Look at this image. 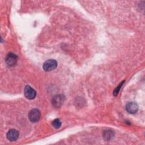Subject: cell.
<instances>
[{
    "mask_svg": "<svg viewBox=\"0 0 145 145\" xmlns=\"http://www.w3.org/2000/svg\"><path fill=\"white\" fill-rule=\"evenodd\" d=\"M41 114L39 109L34 108L30 110L28 113V118L32 122L35 123L39 121L40 118Z\"/></svg>",
    "mask_w": 145,
    "mask_h": 145,
    "instance_id": "obj_1",
    "label": "cell"
},
{
    "mask_svg": "<svg viewBox=\"0 0 145 145\" xmlns=\"http://www.w3.org/2000/svg\"><path fill=\"white\" fill-rule=\"evenodd\" d=\"M65 97L63 95H57L52 100V104L55 108H59L64 103Z\"/></svg>",
    "mask_w": 145,
    "mask_h": 145,
    "instance_id": "obj_2",
    "label": "cell"
},
{
    "mask_svg": "<svg viewBox=\"0 0 145 145\" xmlns=\"http://www.w3.org/2000/svg\"><path fill=\"white\" fill-rule=\"evenodd\" d=\"M57 66V62L54 59H48L43 64V69L45 71H50L55 69Z\"/></svg>",
    "mask_w": 145,
    "mask_h": 145,
    "instance_id": "obj_3",
    "label": "cell"
},
{
    "mask_svg": "<svg viewBox=\"0 0 145 145\" xmlns=\"http://www.w3.org/2000/svg\"><path fill=\"white\" fill-rule=\"evenodd\" d=\"M24 93L25 97L29 100L35 99L36 96V92L35 90L29 86H26L25 87L24 89Z\"/></svg>",
    "mask_w": 145,
    "mask_h": 145,
    "instance_id": "obj_4",
    "label": "cell"
},
{
    "mask_svg": "<svg viewBox=\"0 0 145 145\" xmlns=\"http://www.w3.org/2000/svg\"><path fill=\"white\" fill-rule=\"evenodd\" d=\"M17 59L18 57L16 54L12 53H10L7 55L5 59V61L8 66L12 67L16 64Z\"/></svg>",
    "mask_w": 145,
    "mask_h": 145,
    "instance_id": "obj_5",
    "label": "cell"
},
{
    "mask_svg": "<svg viewBox=\"0 0 145 145\" xmlns=\"http://www.w3.org/2000/svg\"><path fill=\"white\" fill-rule=\"evenodd\" d=\"M19 131L14 129L9 130L6 134L7 139L11 142H14L16 140L19 138Z\"/></svg>",
    "mask_w": 145,
    "mask_h": 145,
    "instance_id": "obj_6",
    "label": "cell"
},
{
    "mask_svg": "<svg viewBox=\"0 0 145 145\" xmlns=\"http://www.w3.org/2000/svg\"><path fill=\"white\" fill-rule=\"evenodd\" d=\"M127 112L130 114H134L137 112L138 110V105L134 102L128 103L126 106Z\"/></svg>",
    "mask_w": 145,
    "mask_h": 145,
    "instance_id": "obj_7",
    "label": "cell"
},
{
    "mask_svg": "<svg viewBox=\"0 0 145 145\" xmlns=\"http://www.w3.org/2000/svg\"><path fill=\"white\" fill-rule=\"evenodd\" d=\"M113 136V133L112 131L110 130H106L105 131L104 133V138L106 140H110Z\"/></svg>",
    "mask_w": 145,
    "mask_h": 145,
    "instance_id": "obj_8",
    "label": "cell"
},
{
    "mask_svg": "<svg viewBox=\"0 0 145 145\" xmlns=\"http://www.w3.org/2000/svg\"><path fill=\"white\" fill-rule=\"evenodd\" d=\"M52 126L56 128V129H58L61 127V121H60L59 119L58 118H56L55 120H54L53 121H52Z\"/></svg>",
    "mask_w": 145,
    "mask_h": 145,
    "instance_id": "obj_9",
    "label": "cell"
},
{
    "mask_svg": "<svg viewBox=\"0 0 145 145\" xmlns=\"http://www.w3.org/2000/svg\"><path fill=\"white\" fill-rule=\"evenodd\" d=\"M124 80L123 81H122L117 87H116V88L113 91V95L114 96H116L118 94V93H119V91H120V89H121V87L122 86V85H123V84L124 83Z\"/></svg>",
    "mask_w": 145,
    "mask_h": 145,
    "instance_id": "obj_10",
    "label": "cell"
}]
</instances>
